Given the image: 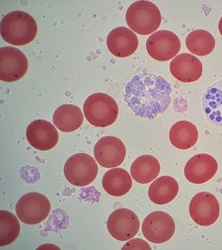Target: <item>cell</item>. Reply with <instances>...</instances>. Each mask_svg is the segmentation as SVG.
Masks as SVG:
<instances>
[{"label": "cell", "mask_w": 222, "mask_h": 250, "mask_svg": "<svg viewBox=\"0 0 222 250\" xmlns=\"http://www.w3.org/2000/svg\"><path fill=\"white\" fill-rule=\"evenodd\" d=\"M170 71L179 81L194 82L201 78L202 64L197 57L191 54H181L176 56L171 62Z\"/></svg>", "instance_id": "obj_16"}, {"label": "cell", "mask_w": 222, "mask_h": 250, "mask_svg": "<svg viewBox=\"0 0 222 250\" xmlns=\"http://www.w3.org/2000/svg\"><path fill=\"white\" fill-rule=\"evenodd\" d=\"M178 192L179 184L171 176H161L155 179L149 187V199L157 205H165L172 202Z\"/></svg>", "instance_id": "obj_21"}, {"label": "cell", "mask_w": 222, "mask_h": 250, "mask_svg": "<svg viewBox=\"0 0 222 250\" xmlns=\"http://www.w3.org/2000/svg\"><path fill=\"white\" fill-rule=\"evenodd\" d=\"M20 233V224L17 218L8 211L0 212V246L11 244Z\"/></svg>", "instance_id": "obj_24"}, {"label": "cell", "mask_w": 222, "mask_h": 250, "mask_svg": "<svg viewBox=\"0 0 222 250\" xmlns=\"http://www.w3.org/2000/svg\"><path fill=\"white\" fill-rule=\"evenodd\" d=\"M176 226L172 217L164 212L149 214L142 225L144 237L153 243L167 242L175 233Z\"/></svg>", "instance_id": "obj_11"}, {"label": "cell", "mask_w": 222, "mask_h": 250, "mask_svg": "<svg viewBox=\"0 0 222 250\" xmlns=\"http://www.w3.org/2000/svg\"><path fill=\"white\" fill-rule=\"evenodd\" d=\"M172 88L162 76L144 72L136 75L125 86L124 100L137 116L154 119L167 111Z\"/></svg>", "instance_id": "obj_1"}, {"label": "cell", "mask_w": 222, "mask_h": 250, "mask_svg": "<svg viewBox=\"0 0 222 250\" xmlns=\"http://www.w3.org/2000/svg\"><path fill=\"white\" fill-rule=\"evenodd\" d=\"M51 213L50 200L40 193H28L16 204L18 219L27 225H37L46 220Z\"/></svg>", "instance_id": "obj_6"}, {"label": "cell", "mask_w": 222, "mask_h": 250, "mask_svg": "<svg viewBox=\"0 0 222 250\" xmlns=\"http://www.w3.org/2000/svg\"><path fill=\"white\" fill-rule=\"evenodd\" d=\"M203 112L214 126L222 127V80L210 85L202 98Z\"/></svg>", "instance_id": "obj_17"}, {"label": "cell", "mask_w": 222, "mask_h": 250, "mask_svg": "<svg viewBox=\"0 0 222 250\" xmlns=\"http://www.w3.org/2000/svg\"><path fill=\"white\" fill-rule=\"evenodd\" d=\"M160 172V163L152 155H141L132 162L130 174L133 180L141 184H147L155 180Z\"/></svg>", "instance_id": "obj_19"}, {"label": "cell", "mask_w": 222, "mask_h": 250, "mask_svg": "<svg viewBox=\"0 0 222 250\" xmlns=\"http://www.w3.org/2000/svg\"><path fill=\"white\" fill-rule=\"evenodd\" d=\"M218 30H219V33H220V35L222 36V17L220 18V20H219V24H218Z\"/></svg>", "instance_id": "obj_26"}, {"label": "cell", "mask_w": 222, "mask_h": 250, "mask_svg": "<svg viewBox=\"0 0 222 250\" xmlns=\"http://www.w3.org/2000/svg\"><path fill=\"white\" fill-rule=\"evenodd\" d=\"M29 62L25 54L11 47L0 50V79L5 82H14L27 73Z\"/></svg>", "instance_id": "obj_8"}, {"label": "cell", "mask_w": 222, "mask_h": 250, "mask_svg": "<svg viewBox=\"0 0 222 250\" xmlns=\"http://www.w3.org/2000/svg\"><path fill=\"white\" fill-rule=\"evenodd\" d=\"M219 203L216 197L207 192L195 195L190 204L191 218L202 227L213 225L219 217Z\"/></svg>", "instance_id": "obj_9"}, {"label": "cell", "mask_w": 222, "mask_h": 250, "mask_svg": "<svg viewBox=\"0 0 222 250\" xmlns=\"http://www.w3.org/2000/svg\"><path fill=\"white\" fill-rule=\"evenodd\" d=\"M150 245L140 238H136V239H131L130 241H128L124 246H122V249H150Z\"/></svg>", "instance_id": "obj_25"}, {"label": "cell", "mask_w": 222, "mask_h": 250, "mask_svg": "<svg viewBox=\"0 0 222 250\" xmlns=\"http://www.w3.org/2000/svg\"><path fill=\"white\" fill-rule=\"evenodd\" d=\"M186 45L192 54L199 57H204L214 50L215 39L205 30H196L188 35Z\"/></svg>", "instance_id": "obj_23"}, {"label": "cell", "mask_w": 222, "mask_h": 250, "mask_svg": "<svg viewBox=\"0 0 222 250\" xmlns=\"http://www.w3.org/2000/svg\"><path fill=\"white\" fill-rule=\"evenodd\" d=\"M27 140L36 149L47 151L59 142V133L52 123L46 120L33 121L27 128Z\"/></svg>", "instance_id": "obj_13"}, {"label": "cell", "mask_w": 222, "mask_h": 250, "mask_svg": "<svg viewBox=\"0 0 222 250\" xmlns=\"http://www.w3.org/2000/svg\"><path fill=\"white\" fill-rule=\"evenodd\" d=\"M53 120L58 130L63 133H71L82 126L84 115L74 105H62L55 111Z\"/></svg>", "instance_id": "obj_20"}, {"label": "cell", "mask_w": 222, "mask_h": 250, "mask_svg": "<svg viewBox=\"0 0 222 250\" xmlns=\"http://www.w3.org/2000/svg\"><path fill=\"white\" fill-rule=\"evenodd\" d=\"M217 168V161L211 155L200 153L193 156L186 164L185 176L191 183L202 184L215 175Z\"/></svg>", "instance_id": "obj_14"}, {"label": "cell", "mask_w": 222, "mask_h": 250, "mask_svg": "<svg viewBox=\"0 0 222 250\" xmlns=\"http://www.w3.org/2000/svg\"><path fill=\"white\" fill-rule=\"evenodd\" d=\"M169 138L173 146L186 150L197 144L199 132L197 127L190 121H179L172 126Z\"/></svg>", "instance_id": "obj_18"}, {"label": "cell", "mask_w": 222, "mask_h": 250, "mask_svg": "<svg viewBox=\"0 0 222 250\" xmlns=\"http://www.w3.org/2000/svg\"><path fill=\"white\" fill-rule=\"evenodd\" d=\"M130 30L140 35H152L161 24L159 8L150 1H136L132 3L125 15Z\"/></svg>", "instance_id": "obj_4"}, {"label": "cell", "mask_w": 222, "mask_h": 250, "mask_svg": "<svg viewBox=\"0 0 222 250\" xmlns=\"http://www.w3.org/2000/svg\"><path fill=\"white\" fill-rule=\"evenodd\" d=\"M96 161L105 168H116L121 165L126 155L124 144L116 137L100 139L94 147Z\"/></svg>", "instance_id": "obj_12"}, {"label": "cell", "mask_w": 222, "mask_h": 250, "mask_svg": "<svg viewBox=\"0 0 222 250\" xmlns=\"http://www.w3.org/2000/svg\"><path fill=\"white\" fill-rule=\"evenodd\" d=\"M107 227L110 234L115 239L127 241L138 234L140 220L132 211L119 209L111 214L107 222Z\"/></svg>", "instance_id": "obj_10"}, {"label": "cell", "mask_w": 222, "mask_h": 250, "mask_svg": "<svg viewBox=\"0 0 222 250\" xmlns=\"http://www.w3.org/2000/svg\"><path fill=\"white\" fill-rule=\"evenodd\" d=\"M131 186V176L126 170L121 168H112L103 177L104 190L114 197H121L127 194Z\"/></svg>", "instance_id": "obj_22"}, {"label": "cell", "mask_w": 222, "mask_h": 250, "mask_svg": "<svg viewBox=\"0 0 222 250\" xmlns=\"http://www.w3.org/2000/svg\"><path fill=\"white\" fill-rule=\"evenodd\" d=\"M118 115V104L115 99L108 94H92L84 103V116L89 123L97 128L111 126L117 120Z\"/></svg>", "instance_id": "obj_3"}, {"label": "cell", "mask_w": 222, "mask_h": 250, "mask_svg": "<svg viewBox=\"0 0 222 250\" xmlns=\"http://www.w3.org/2000/svg\"><path fill=\"white\" fill-rule=\"evenodd\" d=\"M98 174L96 160L86 153L70 156L64 164V175L72 185L82 187L92 183Z\"/></svg>", "instance_id": "obj_5"}, {"label": "cell", "mask_w": 222, "mask_h": 250, "mask_svg": "<svg viewBox=\"0 0 222 250\" xmlns=\"http://www.w3.org/2000/svg\"><path fill=\"white\" fill-rule=\"evenodd\" d=\"M109 51L118 58H127L136 53L139 47V39L135 32L125 27L112 30L107 39Z\"/></svg>", "instance_id": "obj_15"}, {"label": "cell", "mask_w": 222, "mask_h": 250, "mask_svg": "<svg viewBox=\"0 0 222 250\" xmlns=\"http://www.w3.org/2000/svg\"><path fill=\"white\" fill-rule=\"evenodd\" d=\"M38 33L36 20L25 11H12L1 21V36L9 45L25 46L34 41Z\"/></svg>", "instance_id": "obj_2"}, {"label": "cell", "mask_w": 222, "mask_h": 250, "mask_svg": "<svg viewBox=\"0 0 222 250\" xmlns=\"http://www.w3.org/2000/svg\"><path fill=\"white\" fill-rule=\"evenodd\" d=\"M181 49L180 40L173 32L161 30L153 33L146 42V50L151 58L159 62L174 59Z\"/></svg>", "instance_id": "obj_7"}]
</instances>
